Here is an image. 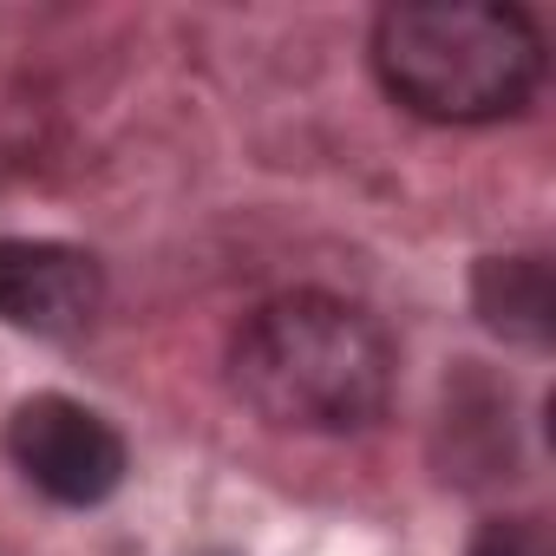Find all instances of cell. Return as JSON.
<instances>
[{
    "instance_id": "obj_1",
    "label": "cell",
    "mask_w": 556,
    "mask_h": 556,
    "mask_svg": "<svg viewBox=\"0 0 556 556\" xmlns=\"http://www.w3.org/2000/svg\"><path fill=\"white\" fill-rule=\"evenodd\" d=\"M229 387L275 432H367L393 406L400 348L361 302L295 289L236 328Z\"/></svg>"
},
{
    "instance_id": "obj_2",
    "label": "cell",
    "mask_w": 556,
    "mask_h": 556,
    "mask_svg": "<svg viewBox=\"0 0 556 556\" xmlns=\"http://www.w3.org/2000/svg\"><path fill=\"white\" fill-rule=\"evenodd\" d=\"M374 73L426 125H497L543 86V27L510 0H400L374 21Z\"/></svg>"
},
{
    "instance_id": "obj_3",
    "label": "cell",
    "mask_w": 556,
    "mask_h": 556,
    "mask_svg": "<svg viewBox=\"0 0 556 556\" xmlns=\"http://www.w3.org/2000/svg\"><path fill=\"white\" fill-rule=\"evenodd\" d=\"M8 458L40 497H53L66 510L105 504L125 484V471H131L125 432L105 413H92L86 400H66V393H34V400L14 406Z\"/></svg>"
},
{
    "instance_id": "obj_4",
    "label": "cell",
    "mask_w": 556,
    "mask_h": 556,
    "mask_svg": "<svg viewBox=\"0 0 556 556\" xmlns=\"http://www.w3.org/2000/svg\"><path fill=\"white\" fill-rule=\"evenodd\" d=\"M105 308V268L92 249L47 236H0V321L14 334L73 341Z\"/></svg>"
},
{
    "instance_id": "obj_5",
    "label": "cell",
    "mask_w": 556,
    "mask_h": 556,
    "mask_svg": "<svg viewBox=\"0 0 556 556\" xmlns=\"http://www.w3.org/2000/svg\"><path fill=\"white\" fill-rule=\"evenodd\" d=\"M471 308L491 334L517 348H549L556 328V289L543 255H484L471 268Z\"/></svg>"
},
{
    "instance_id": "obj_6",
    "label": "cell",
    "mask_w": 556,
    "mask_h": 556,
    "mask_svg": "<svg viewBox=\"0 0 556 556\" xmlns=\"http://www.w3.org/2000/svg\"><path fill=\"white\" fill-rule=\"evenodd\" d=\"M471 556H556V549H549V530L536 517H491L471 536Z\"/></svg>"
}]
</instances>
